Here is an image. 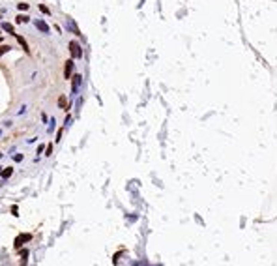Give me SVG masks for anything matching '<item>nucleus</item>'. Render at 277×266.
Here are the masks:
<instances>
[{"label": "nucleus", "mask_w": 277, "mask_h": 266, "mask_svg": "<svg viewBox=\"0 0 277 266\" xmlns=\"http://www.w3.org/2000/svg\"><path fill=\"white\" fill-rule=\"evenodd\" d=\"M39 11H41V13H45V15H49V13H51V11H49V8H47L45 4H39Z\"/></svg>", "instance_id": "12"}, {"label": "nucleus", "mask_w": 277, "mask_h": 266, "mask_svg": "<svg viewBox=\"0 0 277 266\" xmlns=\"http://www.w3.org/2000/svg\"><path fill=\"white\" fill-rule=\"evenodd\" d=\"M73 73V60H68L66 62V68H64V77H66V79H71V75Z\"/></svg>", "instance_id": "2"}, {"label": "nucleus", "mask_w": 277, "mask_h": 266, "mask_svg": "<svg viewBox=\"0 0 277 266\" xmlns=\"http://www.w3.org/2000/svg\"><path fill=\"white\" fill-rule=\"evenodd\" d=\"M17 41H19V43H21V47H23V49H25L26 53L30 51V47H28V43H26V39H25V38H21V36H17Z\"/></svg>", "instance_id": "7"}, {"label": "nucleus", "mask_w": 277, "mask_h": 266, "mask_svg": "<svg viewBox=\"0 0 277 266\" xmlns=\"http://www.w3.org/2000/svg\"><path fill=\"white\" fill-rule=\"evenodd\" d=\"M8 51H11V45H2V47H0V56H2V54H6Z\"/></svg>", "instance_id": "11"}, {"label": "nucleus", "mask_w": 277, "mask_h": 266, "mask_svg": "<svg viewBox=\"0 0 277 266\" xmlns=\"http://www.w3.org/2000/svg\"><path fill=\"white\" fill-rule=\"evenodd\" d=\"M11 214L13 215H19V208L17 206H11Z\"/></svg>", "instance_id": "14"}, {"label": "nucleus", "mask_w": 277, "mask_h": 266, "mask_svg": "<svg viewBox=\"0 0 277 266\" xmlns=\"http://www.w3.org/2000/svg\"><path fill=\"white\" fill-rule=\"evenodd\" d=\"M0 135H2V133H0Z\"/></svg>", "instance_id": "17"}, {"label": "nucleus", "mask_w": 277, "mask_h": 266, "mask_svg": "<svg viewBox=\"0 0 277 266\" xmlns=\"http://www.w3.org/2000/svg\"><path fill=\"white\" fill-rule=\"evenodd\" d=\"M69 53H71L73 58H81L82 56V49H81V45L77 43V41H71V43H69Z\"/></svg>", "instance_id": "1"}, {"label": "nucleus", "mask_w": 277, "mask_h": 266, "mask_svg": "<svg viewBox=\"0 0 277 266\" xmlns=\"http://www.w3.org/2000/svg\"><path fill=\"white\" fill-rule=\"evenodd\" d=\"M58 105H60L62 109H69V105H68V100H66L64 96H60V97H58Z\"/></svg>", "instance_id": "8"}, {"label": "nucleus", "mask_w": 277, "mask_h": 266, "mask_svg": "<svg viewBox=\"0 0 277 266\" xmlns=\"http://www.w3.org/2000/svg\"><path fill=\"white\" fill-rule=\"evenodd\" d=\"M30 21V17H26V15H19L17 19H15V23H28Z\"/></svg>", "instance_id": "10"}, {"label": "nucleus", "mask_w": 277, "mask_h": 266, "mask_svg": "<svg viewBox=\"0 0 277 266\" xmlns=\"http://www.w3.org/2000/svg\"><path fill=\"white\" fill-rule=\"evenodd\" d=\"M34 25H36V28L39 32H49V25L43 23V21H34Z\"/></svg>", "instance_id": "5"}, {"label": "nucleus", "mask_w": 277, "mask_h": 266, "mask_svg": "<svg viewBox=\"0 0 277 266\" xmlns=\"http://www.w3.org/2000/svg\"><path fill=\"white\" fill-rule=\"evenodd\" d=\"M11 172H13V167H8V169H4V171H2V178H10V176H11Z\"/></svg>", "instance_id": "9"}, {"label": "nucleus", "mask_w": 277, "mask_h": 266, "mask_svg": "<svg viewBox=\"0 0 277 266\" xmlns=\"http://www.w3.org/2000/svg\"><path fill=\"white\" fill-rule=\"evenodd\" d=\"M2 30H6V32H10V34L15 36V28H13V25H10V23H2Z\"/></svg>", "instance_id": "6"}, {"label": "nucleus", "mask_w": 277, "mask_h": 266, "mask_svg": "<svg viewBox=\"0 0 277 266\" xmlns=\"http://www.w3.org/2000/svg\"><path fill=\"white\" fill-rule=\"evenodd\" d=\"M13 159H15V161H21V159H23V156H21V154H17V156H13Z\"/></svg>", "instance_id": "15"}, {"label": "nucleus", "mask_w": 277, "mask_h": 266, "mask_svg": "<svg viewBox=\"0 0 277 266\" xmlns=\"http://www.w3.org/2000/svg\"><path fill=\"white\" fill-rule=\"evenodd\" d=\"M81 81H82V77H81V75H77V73L71 77V88H73V92H77V90H79Z\"/></svg>", "instance_id": "3"}, {"label": "nucleus", "mask_w": 277, "mask_h": 266, "mask_svg": "<svg viewBox=\"0 0 277 266\" xmlns=\"http://www.w3.org/2000/svg\"><path fill=\"white\" fill-rule=\"evenodd\" d=\"M0 158H2V152H0Z\"/></svg>", "instance_id": "16"}, {"label": "nucleus", "mask_w": 277, "mask_h": 266, "mask_svg": "<svg viewBox=\"0 0 277 266\" xmlns=\"http://www.w3.org/2000/svg\"><path fill=\"white\" fill-rule=\"evenodd\" d=\"M17 8H19L21 11H25V10H28V4H26V2H19V4H17Z\"/></svg>", "instance_id": "13"}, {"label": "nucleus", "mask_w": 277, "mask_h": 266, "mask_svg": "<svg viewBox=\"0 0 277 266\" xmlns=\"http://www.w3.org/2000/svg\"><path fill=\"white\" fill-rule=\"evenodd\" d=\"M25 240H30V234H21L15 238V247H21L25 244Z\"/></svg>", "instance_id": "4"}]
</instances>
